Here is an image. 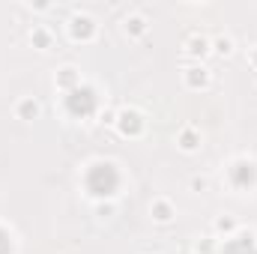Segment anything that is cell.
<instances>
[{"instance_id": "cell-1", "label": "cell", "mask_w": 257, "mask_h": 254, "mask_svg": "<svg viewBox=\"0 0 257 254\" xmlns=\"http://www.w3.org/2000/svg\"><path fill=\"white\" fill-rule=\"evenodd\" d=\"M117 171L111 168V165H96L90 174H87V189L93 192V195H114L117 192Z\"/></svg>"}, {"instance_id": "cell-2", "label": "cell", "mask_w": 257, "mask_h": 254, "mask_svg": "<svg viewBox=\"0 0 257 254\" xmlns=\"http://www.w3.org/2000/svg\"><path fill=\"white\" fill-rule=\"evenodd\" d=\"M66 105H69V114L72 117H87L96 108V96H93V90H75L66 99Z\"/></svg>"}, {"instance_id": "cell-3", "label": "cell", "mask_w": 257, "mask_h": 254, "mask_svg": "<svg viewBox=\"0 0 257 254\" xmlns=\"http://www.w3.org/2000/svg\"><path fill=\"white\" fill-rule=\"evenodd\" d=\"M231 174H234V183H237V186H249V183L255 180V165H252V162H240Z\"/></svg>"}, {"instance_id": "cell-4", "label": "cell", "mask_w": 257, "mask_h": 254, "mask_svg": "<svg viewBox=\"0 0 257 254\" xmlns=\"http://www.w3.org/2000/svg\"><path fill=\"white\" fill-rule=\"evenodd\" d=\"M225 254H257V249H255V243H252V237H240V240L228 243Z\"/></svg>"}, {"instance_id": "cell-5", "label": "cell", "mask_w": 257, "mask_h": 254, "mask_svg": "<svg viewBox=\"0 0 257 254\" xmlns=\"http://www.w3.org/2000/svg\"><path fill=\"white\" fill-rule=\"evenodd\" d=\"M123 132H138V117L135 114H123Z\"/></svg>"}, {"instance_id": "cell-6", "label": "cell", "mask_w": 257, "mask_h": 254, "mask_svg": "<svg viewBox=\"0 0 257 254\" xmlns=\"http://www.w3.org/2000/svg\"><path fill=\"white\" fill-rule=\"evenodd\" d=\"M90 30H93V27H90L87 18H78V21H75V36H90Z\"/></svg>"}, {"instance_id": "cell-7", "label": "cell", "mask_w": 257, "mask_h": 254, "mask_svg": "<svg viewBox=\"0 0 257 254\" xmlns=\"http://www.w3.org/2000/svg\"><path fill=\"white\" fill-rule=\"evenodd\" d=\"M9 252H12V246H9V237L0 231V254H9Z\"/></svg>"}, {"instance_id": "cell-8", "label": "cell", "mask_w": 257, "mask_h": 254, "mask_svg": "<svg viewBox=\"0 0 257 254\" xmlns=\"http://www.w3.org/2000/svg\"><path fill=\"white\" fill-rule=\"evenodd\" d=\"M21 114H24V117H36V105H33V102H24V105H21Z\"/></svg>"}, {"instance_id": "cell-9", "label": "cell", "mask_w": 257, "mask_h": 254, "mask_svg": "<svg viewBox=\"0 0 257 254\" xmlns=\"http://www.w3.org/2000/svg\"><path fill=\"white\" fill-rule=\"evenodd\" d=\"M156 219H168V207H165V204L156 207Z\"/></svg>"}, {"instance_id": "cell-10", "label": "cell", "mask_w": 257, "mask_h": 254, "mask_svg": "<svg viewBox=\"0 0 257 254\" xmlns=\"http://www.w3.org/2000/svg\"><path fill=\"white\" fill-rule=\"evenodd\" d=\"M183 147H186V150H192V147H195V138H192V135H186V138H183Z\"/></svg>"}, {"instance_id": "cell-11", "label": "cell", "mask_w": 257, "mask_h": 254, "mask_svg": "<svg viewBox=\"0 0 257 254\" xmlns=\"http://www.w3.org/2000/svg\"><path fill=\"white\" fill-rule=\"evenodd\" d=\"M75 81V75H72V69H66V75H63V84H72Z\"/></svg>"}]
</instances>
